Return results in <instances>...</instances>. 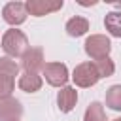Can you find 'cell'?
<instances>
[{
	"mask_svg": "<svg viewBox=\"0 0 121 121\" xmlns=\"http://www.w3.org/2000/svg\"><path fill=\"white\" fill-rule=\"evenodd\" d=\"M2 49L6 51L8 57H23L28 49V40L26 36L17 30V28H9L6 30V34L2 36Z\"/></svg>",
	"mask_w": 121,
	"mask_h": 121,
	"instance_id": "6da1fadb",
	"label": "cell"
},
{
	"mask_svg": "<svg viewBox=\"0 0 121 121\" xmlns=\"http://www.w3.org/2000/svg\"><path fill=\"white\" fill-rule=\"evenodd\" d=\"M42 72L45 81L53 87H64L68 81V68L62 62H47Z\"/></svg>",
	"mask_w": 121,
	"mask_h": 121,
	"instance_id": "277c9868",
	"label": "cell"
},
{
	"mask_svg": "<svg viewBox=\"0 0 121 121\" xmlns=\"http://www.w3.org/2000/svg\"><path fill=\"white\" fill-rule=\"evenodd\" d=\"M106 106L115 112H121V85H112L106 91Z\"/></svg>",
	"mask_w": 121,
	"mask_h": 121,
	"instance_id": "5bb4252c",
	"label": "cell"
},
{
	"mask_svg": "<svg viewBox=\"0 0 121 121\" xmlns=\"http://www.w3.org/2000/svg\"><path fill=\"white\" fill-rule=\"evenodd\" d=\"M112 121H121V117H115V119H112Z\"/></svg>",
	"mask_w": 121,
	"mask_h": 121,
	"instance_id": "ac0fdd59",
	"label": "cell"
},
{
	"mask_svg": "<svg viewBox=\"0 0 121 121\" xmlns=\"http://www.w3.org/2000/svg\"><path fill=\"white\" fill-rule=\"evenodd\" d=\"M83 121H108L106 113H104V106L100 102H91L85 110Z\"/></svg>",
	"mask_w": 121,
	"mask_h": 121,
	"instance_id": "4fadbf2b",
	"label": "cell"
},
{
	"mask_svg": "<svg viewBox=\"0 0 121 121\" xmlns=\"http://www.w3.org/2000/svg\"><path fill=\"white\" fill-rule=\"evenodd\" d=\"M93 64H95V68H96V72H98L100 78H108V76H112L113 70H115V64H113V60H112L110 57L98 59V60H95Z\"/></svg>",
	"mask_w": 121,
	"mask_h": 121,
	"instance_id": "2e32d148",
	"label": "cell"
},
{
	"mask_svg": "<svg viewBox=\"0 0 121 121\" xmlns=\"http://www.w3.org/2000/svg\"><path fill=\"white\" fill-rule=\"evenodd\" d=\"M87 30H89V21H87L85 17L76 15V17L68 19V23H66V32H68V36H72V38H79V36H83Z\"/></svg>",
	"mask_w": 121,
	"mask_h": 121,
	"instance_id": "8fae6325",
	"label": "cell"
},
{
	"mask_svg": "<svg viewBox=\"0 0 121 121\" xmlns=\"http://www.w3.org/2000/svg\"><path fill=\"white\" fill-rule=\"evenodd\" d=\"M26 15H28V13H26V8H25L23 2H8V4L4 6V9H2L4 21H6L8 25H11V26L25 23Z\"/></svg>",
	"mask_w": 121,
	"mask_h": 121,
	"instance_id": "52a82bcc",
	"label": "cell"
},
{
	"mask_svg": "<svg viewBox=\"0 0 121 121\" xmlns=\"http://www.w3.org/2000/svg\"><path fill=\"white\" fill-rule=\"evenodd\" d=\"M25 8H26V13H30L34 17H42V15L59 11L62 8V0H57V2H49V0H28V2H25Z\"/></svg>",
	"mask_w": 121,
	"mask_h": 121,
	"instance_id": "8992f818",
	"label": "cell"
},
{
	"mask_svg": "<svg viewBox=\"0 0 121 121\" xmlns=\"http://www.w3.org/2000/svg\"><path fill=\"white\" fill-rule=\"evenodd\" d=\"M23 115V106L17 98L8 96L0 100V121H19Z\"/></svg>",
	"mask_w": 121,
	"mask_h": 121,
	"instance_id": "ba28073f",
	"label": "cell"
},
{
	"mask_svg": "<svg viewBox=\"0 0 121 121\" xmlns=\"http://www.w3.org/2000/svg\"><path fill=\"white\" fill-rule=\"evenodd\" d=\"M104 26L113 38H121V9L110 11L104 17Z\"/></svg>",
	"mask_w": 121,
	"mask_h": 121,
	"instance_id": "7c38bea8",
	"label": "cell"
},
{
	"mask_svg": "<svg viewBox=\"0 0 121 121\" xmlns=\"http://www.w3.org/2000/svg\"><path fill=\"white\" fill-rule=\"evenodd\" d=\"M21 66L25 68V72H32V74H38V70H43L45 66L43 51L40 47H28L26 53L21 57Z\"/></svg>",
	"mask_w": 121,
	"mask_h": 121,
	"instance_id": "5b68a950",
	"label": "cell"
},
{
	"mask_svg": "<svg viewBox=\"0 0 121 121\" xmlns=\"http://www.w3.org/2000/svg\"><path fill=\"white\" fill-rule=\"evenodd\" d=\"M17 74H19V64L11 57H0V76H9L15 79Z\"/></svg>",
	"mask_w": 121,
	"mask_h": 121,
	"instance_id": "9a60e30c",
	"label": "cell"
},
{
	"mask_svg": "<svg viewBox=\"0 0 121 121\" xmlns=\"http://www.w3.org/2000/svg\"><path fill=\"white\" fill-rule=\"evenodd\" d=\"M42 83H43V79L38 74H32V72H25L19 78V89L25 91V93H36V91H40Z\"/></svg>",
	"mask_w": 121,
	"mask_h": 121,
	"instance_id": "30bf717a",
	"label": "cell"
},
{
	"mask_svg": "<svg viewBox=\"0 0 121 121\" xmlns=\"http://www.w3.org/2000/svg\"><path fill=\"white\" fill-rule=\"evenodd\" d=\"M13 87H15V79H13V78H9V76H0V100L11 96Z\"/></svg>",
	"mask_w": 121,
	"mask_h": 121,
	"instance_id": "e0dca14e",
	"label": "cell"
},
{
	"mask_svg": "<svg viewBox=\"0 0 121 121\" xmlns=\"http://www.w3.org/2000/svg\"><path fill=\"white\" fill-rule=\"evenodd\" d=\"M110 51H112V42L104 34H93L85 40V53L95 60L108 57Z\"/></svg>",
	"mask_w": 121,
	"mask_h": 121,
	"instance_id": "7a4b0ae2",
	"label": "cell"
},
{
	"mask_svg": "<svg viewBox=\"0 0 121 121\" xmlns=\"http://www.w3.org/2000/svg\"><path fill=\"white\" fill-rule=\"evenodd\" d=\"M72 79H74V83L78 87H93L100 79V76H98L93 62H81V64H78L74 68Z\"/></svg>",
	"mask_w": 121,
	"mask_h": 121,
	"instance_id": "3957f363",
	"label": "cell"
},
{
	"mask_svg": "<svg viewBox=\"0 0 121 121\" xmlns=\"http://www.w3.org/2000/svg\"><path fill=\"white\" fill-rule=\"evenodd\" d=\"M76 102H78V91H76L74 87L64 85V87L59 91V95H57L59 110H60L62 113H68V112H72V110H74Z\"/></svg>",
	"mask_w": 121,
	"mask_h": 121,
	"instance_id": "9c48e42d",
	"label": "cell"
}]
</instances>
